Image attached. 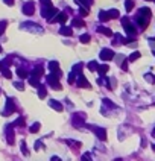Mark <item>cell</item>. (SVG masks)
Returning a JSON list of instances; mask_svg holds the SVG:
<instances>
[{
  "instance_id": "6da1fadb",
  "label": "cell",
  "mask_w": 155,
  "mask_h": 161,
  "mask_svg": "<svg viewBox=\"0 0 155 161\" xmlns=\"http://www.w3.org/2000/svg\"><path fill=\"white\" fill-rule=\"evenodd\" d=\"M85 119H87V114H84V113H75L71 115V125H75L76 128L85 126Z\"/></svg>"
},
{
  "instance_id": "7a4b0ae2",
  "label": "cell",
  "mask_w": 155,
  "mask_h": 161,
  "mask_svg": "<svg viewBox=\"0 0 155 161\" xmlns=\"http://www.w3.org/2000/svg\"><path fill=\"white\" fill-rule=\"evenodd\" d=\"M85 126H87L91 132H93L99 140H102V141H105V140H106V131H105L104 128H100V126H94V125H85Z\"/></svg>"
},
{
  "instance_id": "3957f363",
  "label": "cell",
  "mask_w": 155,
  "mask_h": 161,
  "mask_svg": "<svg viewBox=\"0 0 155 161\" xmlns=\"http://www.w3.org/2000/svg\"><path fill=\"white\" fill-rule=\"evenodd\" d=\"M15 111H17V106H15V103L12 100V97H8V99H6V105H5V108L2 111V115H3V117H8V115H11Z\"/></svg>"
},
{
  "instance_id": "277c9868",
  "label": "cell",
  "mask_w": 155,
  "mask_h": 161,
  "mask_svg": "<svg viewBox=\"0 0 155 161\" xmlns=\"http://www.w3.org/2000/svg\"><path fill=\"white\" fill-rule=\"evenodd\" d=\"M47 84H49V87H52L53 90H61V82H59V76L58 75H55V73H49L47 75Z\"/></svg>"
},
{
  "instance_id": "5b68a950",
  "label": "cell",
  "mask_w": 155,
  "mask_h": 161,
  "mask_svg": "<svg viewBox=\"0 0 155 161\" xmlns=\"http://www.w3.org/2000/svg\"><path fill=\"white\" fill-rule=\"evenodd\" d=\"M122 26H123L125 32L128 33V37H135L137 29L134 28V24H132V23H129V20H128V17H123V19H122Z\"/></svg>"
},
{
  "instance_id": "8992f818",
  "label": "cell",
  "mask_w": 155,
  "mask_h": 161,
  "mask_svg": "<svg viewBox=\"0 0 155 161\" xmlns=\"http://www.w3.org/2000/svg\"><path fill=\"white\" fill-rule=\"evenodd\" d=\"M56 14H58V9H56V8H53V6H52V8H41V15L44 17L46 20H49V21H50Z\"/></svg>"
},
{
  "instance_id": "52a82bcc",
  "label": "cell",
  "mask_w": 155,
  "mask_h": 161,
  "mask_svg": "<svg viewBox=\"0 0 155 161\" xmlns=\"http://www.w3.org/2000/svg\"><path fill=\"white\" fill-rule=\"evenodd\" d=\"M114 56H116V53L111 49H102V50H100V53H99V58L102 59V61H111Z\"/></svg>"
},
{
  "instance_id": "ba28073f",
  "label": "cell",
  "mask_w": 155,
  "mask_h": 161,
  "mask_svg": "<svg viewBox=\"0 0 155 161\" xmlns=\"http://www.w3.org/2000/svg\"><path fill=\"white\" fill-rule=\"evenodd\" d=\"M21 11H23L24 15H32L35 12V3L34 2H26L21 8Z\"/></svg>"
},
{
  "instance_id": "9c48e42d",
  "label": "cell",
  "mask_w": 155,
  "mask_h": 161,
  "mask_svg": "<svg viewBox=\"0 0 155 161\" xmlns=\"http://www.w3.org/2000/svg\"><path fill=\"white\" fill-rule=\"evenodd\" d=\"M47 67H49V71H50V73H55V75H58V76L62 75L61 70H59V64H58L56 61H50L49 64H47Z\"/></svg>"
},
{
  "instance_id": "30bf717a",
  "label": "cell",
  "mask_w": 155,
  "mask_h": 161,
  "mask_svg": "<svg viewBox=\"0 0 155 161\" xmlns=\"http://www.w3.org/2000/svg\"><path fill=\"white\" fill-rule=\"evenodd\" d=\"M14 128H12V125H9V126L6 128V141H8V145H14V141H15V138H14Z\"/></svg>"
},
{
  "instance_id": "8fae6325",
  "label": "cell",
  "mask_w": 155,
  "mask_h": 161,
  "mask_svg": "<svg viewBox=\"0 0 155 161\" xmlns=\"http://www.w3.org/2000/svg\"><path fill=\"white\" fill-rule=\"evenodd\" d=\"M135 21H137V24H139L141 29H146V28H148V23H149V19H148V17H143V15L139 14V15L135 17Z\"/></svg>"
},
{
  "instance_id": "7c38bea8",
  "label": "cell",
  "mask_w": 155,
  "mask_h": 161,
  "mask_svg": "<svg viewBox=\"0 0 155 161\" xmlns=\"http://www.w3.org/2000/svg\"><path fill=\"white\" fill-rule=\"evenodd\" d=\"M76 85H78L79 88H90V82L85 79L84 75H79V76H78V79H76Z\"/></svg>"
},
{
  "instance_id": "4fadbf2b",
  "label": "cell",
  "mask_w": 155,
  "mask_h": 161,
  "mask_svg": "<svg viewBox=\"0 0 155 161\" xmlns=\"http://www.w3.org/2000/svg\"><path fill=\"white\" fill-rule=\"evenodd\" d=\"M50 21H52V23H56V21H58V23L64 24V23L67 21V14H66V12H58V14L55 15Z\"/></svg>"
},
{
  "instance_id": "5bb4252c",
  "label": "cell",
  "mask_w": 155,
  "mask_h": 161,
  "mask_svg": "<svg viewBox=\"0 0 155 161\" xmlns=\"http://www.w3.org/2000/svg\"><path fill=\"white\" fill-rule=\"evenodd\" d=\"M21 28H23V29H31V31H34V32H36V31H38V32H43V29L40 28V26L36 24V23H32V21L23 23V24H21Z\"/></svg>"
},
{
  "instance_id": "9a60e30c",
  "label": "cell",
  "mask_w": 155,
  "mask_h": 161,
  "mask_svg": "<svg viewBox=\"0 0 155 161\" xmlns=\"http://www.w3.org/2000/svg\"><path fill=\"white\" fill-rule=\"evenodd\" d=\"M59 33L64 35V37H71V35H73V29L70 28V26H64V24H61Z\"/></svg>"
},
{
  "instance_id": "2e32d148",
  "label": "cell",
  "mask_w": 155,
  "mask_h": 161,
  "mask_svg": "<svg viewBox=\"0 0 155 161\" xmlns=\"http://www.w3.org/2000/svg\"><path fill=\"white\" fill-rule=\"evenodd\" d=\"M15 73H17V76L20 78V79H27V78L31 76V73H29V71H27L26 68H23V67H18Z\"/></svg>"
},
{
  "instance_id": "e0dca14e",
  "label": "cell",
  "mask_w": 155,
  "mask_h": 161,
  "mask_svg": "<svg viewBox=\"0 0 155 161\" xmlns=\"http://www.w3.org/2000/svg\"><path fill=\"white\" fill-rule=\"evenodd\" d=\"M49 106H52L55 111H62V110H64L62 103L58 102V100H55V99H49Z\"/></svg>"
},
{
  "instance_id": "ac0fdd59",
  "label": "cell",
  "mask_w": 155,
  "mask_h": 161,
  "mask_svg": "<svg viewBox=\"0 0 155 161\" xmlns=\"http://www.w3.org/2000/svg\"><path fill=\"white\" fill-rule=\"evenodd\" d=\"M43 75H44V70H43L41 66H36V67L31 71V76H34V78H36V79H40Z\"/></svg>"
},
{
  "instance_id": "d6986e66",
  "label": "cell",
  "mask_w": 155,
  "mask_h": 161,
  "mask_svg": "<svg viewBox=\"0 0 155 161\" xmlns=\"http://www.w3.org/2000/svg\"><path fill=\"white\" fill-rule=\"evenodd\" d=\"M96 31L99 32V33H104V35H106V37H113V31L109 29V28H105V26H97L96 28Z\"/></svg>"
},
{
  "instance_id": "ffe728a7",
  "label": "cell",
  "mask_w": 155,
  "mask_h": 161,
  "mask_svg": "<svg viewBox=\"0 0 155 161\" xmlns=\"http://www.w3.org/2000/svg\"><path fill=\"white\" fill-rule=\"evenodd\" d=\"M75 2L81 6V8H85V9H90L91 3H93V0H75Z\"/></svg>"
},
{
  "instance_id": "44dd1931",
  "label": "cell",
  "mask_w": 155,
  "mask_h": 161,
  "mask_svg": "<svg viewBox=\"0 0 155 161\" xmlns=\"http://www.w3.org/2000/svg\"><path fill=\"white\" fill-rule=\"evenodd\" d=\"M108 70H109V67H108L106 64H99V67H97V73H99L100 76H105V75L108 73Z\"/></svg>"
},
{
  "instance_id": "7402d4cb",
  "label": "cell",
  "mask_w": 155,
  "mask_h": 161,
  "mask_svg": "<svg viewBox=\"0 0 155 161\" xmlns=\"http://www.w3.org/2000/svg\"><path fill=\"white\" fill-rule=\"evenodd\" d=\"M71 26H75V28H84L85 23H84L82 19H73L71 20Z\"/></svg>"
},
{
  "instance_id": "603a6c76",
  "label": "cell",
  "mask_w": 155,
  "mask_h": 161,
  "mask_svg": "<svg viewBox=\"0 0 155 161\" xmlns=\"http://www.w3.org/2000/svg\"><path fill=\"white\" fill-rule=\"evenodd\" d=\"M99 20L102 21V23L108 21V20H109V14H108V11H100V12H99Z\"/></svg>"
},
{
  "instance_id": "cb8c5ba5",
  "label": "cell",
  "mask_w": 155,
  "mask_h": 161,
  "mask_svg": "<svg viewBox=\"0 0 155 161\" xmlns=\"http://www.w3.org/2000/svg\"><path fill=\"white\" fill-rule=\"evenodd\" d=\"M82 67H84V64H82V62H78V64H75V66H73L71 71H75V73L79 76V75H82Z\"/></svg>"
},
{
  "instance_id": "d4e9b609",
  "label": "cell",
  "mask_w": 155,
  "mask_h": 161,
  "mask_svg": "<svg viewBox=\"0 0 155 161\" xmlns=\"http://www.w3.org/2000/svg\"><path fill=\"white\" fill-rule=\"evenodd\" d=\"M46 96H47V90H46V87L40 85L38 87V97H40V99H46Z\"/></svg>"
},
{
  "instance_id": "484cf974",
  "label": "cell",
  "mask_w": 155,
  "mask_h": 161,
  "mask_svg": "<svg viewBox=\"0 0 155 161\" xmlns=\"http://www.w3.org/2000/svg\"><path fill=\"white\" fill-rule=\"evenodd\" d=\"M87 67H88V70H90V71H96V70H97V67H99V62H97V61H90Z\"/></svg>"
},
{
  "instance_id": "4316f807",
  "label": "cell",
  "mask_w": 155,
  "mask_h": 161,
  "mask_svg": "<svg viewBox=\"0 0 155 161\" xmlns=\"http://www.w3.org/2000/svg\"><path fill=\"white\" fill-rule=\"evenodd\" d=\"M29 84L32 85V87H35V88H38L41 84H40V79H36V78H34V76H29Z\"/></svg>"
},
{
  "instance_id": "83f0119b",
  "label": "cell",
  "mask_w": 155,
  "mask_h": 161,
  "mask_svg": "<svg viewBox=\"0 0 155 161\" xmlns=\"http://www.w3.org/2000/svg\"><path fill=\"white\" fill-rule=\"evenodd\" d=\"M40 129H41V123H40V122H36V123H34L32 126L29 128V131H31L32 134H36V132H38Z\"/></svg>"
},
{
  "instance_id": "f1b7e54d",
  "label": "cell",
  "mask_w": 155,
  "mask_h": 161,
  "mask_svg": "<svg viewBox=\"0 0 155 161\" xmlns=\"http://www.w3.org/2000/svg\"><path fill=\"white\" fill-rule=\"evenodd\" d=\"M139 14L143 15V17H148V19H151V9H149V8H141V9L139 11Z\"/></svg>"
},
{
  "instance_id": "f546056e",
  "label": "cell",
  "mask_w": 155,
  "mask_h": 161,
  "mask_svg": "<svg viewBox=\"0 0 155 161\" xmlns=\"http://www.w3.org/2000/svg\"><path fill=\"white\" fill-rule=\"evenodd\" d=\"M79 41H81L82 44H88V43H90V35H88V33H82L81 37H79Z\"/></svg>"
},
{
  "instance_id": "4dcf8cb0",
  "label": "cell",
  "mask_w": 155,
  "mask_h": 161,
  "mask_svg": "<svg viewBox=\"0 0 155 161\" xmlns=\"http://www.w3.org/2000/svg\"><path fill=\"white\" fill-rule=\"evenodd\" d=\"M76 79H78V75L75 73V71H70V75H69V84H75L76 82Z\"/></svg>"
},
{
  "instance_id": "1f68e13d",
  "label": "cell",
  "mask_w": 155,
  "mask_h": 161,
  "mask_svg": "<svg viewBox=\"0 0 155 161\" xmlns=\"http://www.w3.org/2000/svg\"><path fill=\"white\" fill-rule=\"evenodd\" d=\"M14 126H20V128L24 126V117H18V119L12 123V128H14Z\"/></svg>"
},
{
  "instance_id": "d6a6232c",
  "label": "cell",
  "mask_w": 155,
  "mask_h": 161,
  "mask_svg": "<svg viewBox=\"0 0 155 161\" xmlns=\"http://www.w3.org/2000/svg\"><path fill=\"white\" fill-rule=\"evenodd\" d=\"M140 58V52H132L131 55H129V58H128V61L129 62H134L135 59H139Z\"/></svg>"
},
{
  "instance_id": "836d02e7",
  "label": "cell",
  "mask_w": 155,
  "mask_h": 161,
  "mask_svg": "<svg viewBox=\"0 0 155 161\" xmlns=\"http://www.w3.org/2000/svg\"><path fill=\"white\" fill-rule=\"evenodd\" d=\"M113 37H114V40H113V44H114V46H117V44H122V35L114 33Z\"/></svg>"
},
{
  "instance_id": "e575fe53",
  "label": "cell",
  "mask_w": 155,
  "mask_h": 161,
  "mask_svg": "<svg viewBox=\"0 0 155 161\" xmlns=\"http://www.w3.org/2000/svg\"><path fill=\"white\" fill-rule=\"evenodd\" d=\"M132 8H134V2L132 0H126L125 2V9L129 12V11H132Z\"/></svg>"
},
{
  "instance_id": "d590c367",
  "label": "cell",
  "mask_w": 155,
  "mask_h": 161,
  "mask_svg": "<svg viewBox=\"0 0 155 161\" xmlns=\"http://www.w3.org/2000/svg\"><path fill=\"white\" fill-rule=\"evenodd\" d=\"M14 87L17 88L18 91H23V90H24V82H21V80H17V82H14Z\"/></svg>"
},
{
  "instance_id": "8d00e7d4",
  "label": "cell",
  "mask_w": 155,
  "mask_h": 161,
  "mask_svg": "<svg viewBox=\"0 0 155 161\" xmlns=\"http://www.w3.org/2000/svg\"><path fill=\"white\" fill-rule=\"evenodd\" d=\"M6 26H8V21H6V20H2V21H0V35H3V33H5Z\"/></svg>"
},
{
  "instance_id": "74e56055",
  "label": "cell",
  "mask_w": 155,
  "mask_h": 161,
  "mask_svg": "<svg viewBox=\"0 0 155 161\" xmlns=\"http://www.w3.org/2000/svg\"><path fill=\"white\" fill-rule=\"evenodd\" d=\"M0 71L3 73V76H5L6 79H11V78H12V73H11V70H9V68H3V70H0Z\"/></svg>"
},
{
  "instance_id": "f35d334b",
  "label": "cell",
  "mask_w": 155,
  "mask_h": 161,
  "mask_svg": "<svg viewBox=\"0 0 155 161\" xmlns=\"http://www.w3.org/2000/svg\"><path fill=\"white\" fill-rule=\"evenodd\" d=\"M66 143H67V145H70V146H76V147H81L82 146L81 141H76V140H66Z\"/></svg>"
},
{
  "instance_id": "ab89813d",
  "label": "cell",
  "mask_w": 155,
  "mask_h": 161,
  "mask_svg": "<svg viewBox=\"0 0 155 161\" xmlns=\"http://www.w3.org/2000/svg\"><path fill=\"white\" fill-rule=\"evenodd\" d=\"M144 79L148 80V82H151V84L155 82V76H154L152 73H146V75H144Z\"/></svg>"
},
{
  "instance_id": "60d3db41",
  "label": "cell",
  "mask_w": 155,
  "mask_h": 161,
  "mask_svg": "<svg viewBox=\"0 0 155 161\" xmlns=\"http://www.w3.org/2000/svg\"><path fill=\"white\" fill-rule=\"evenodd\" d=\"M108 14H109V19H117L119 17V11L117 9H109Z\"/></svg>"
},
{
  "instance_id": "b9f144b4",
  "label": "cell",
  "mask_w": 155,
  "mask_h": 161,
  "mask_svg": "<svg viewBox=\"0 0 155 161\" xmlns=\"http://www.w3.org/2000/svg\"><path fill=\"white\" fill-rule=\"evenodd\" d=\"M41 2V5H43V8H52L53 5H52V0H40Z\"/></svg>"
},
{
  "instance_id": "7bdbcfd3",
  "label": "cell",
  "mask_w": 155,
  "mask_h": 161,
  "mask_svg": "<svg viewBox=\"0 0 155 161\" xmlns=\"http://www.w3.org/2000/svg\"><path fill=\"white\" fill-rule=\"evenodd\" d=\"M21 154H24V155L29 154V150H27V146H26V141H21Z\"/></svg>"
},
{
  "instance_id": "ee69618b",
  "label": "cell",
  "mask_w": 155,
  "mask_h": 161,
  "mask_svg": "<svg viewBox=\"0 0 155 161\" xmlns=\"http://www.w3.org/2000/svg\"><path fill=\"white\" fill-rule=\"evenodd\" d=\"M88 12H90V9H85V8H81V9H79V15L81 17H87Z\"/></svg>"
},
{
  "instance_id": "f6af8a7d",
  "label": "cell",
  "mask_w": 155,
  "mask_h": 161,
  "mask_svg": "<svg viewBox=\"0 0 155 161\" xmlns=\"http://www.w3.org/2000/svg\"><path fill=\"white\" fill-rule=\"evenodd\" d=\"M128 62H129V61H128V59H123L122 62H120V67H122V70H128Z\"/></svg>"
},
{
  "instance_id": "bcb514c9",
  "label": "cell",
  "mask_w": 155,
  "mask_h": 161,
  "mask_svg": "<svg viewBox=\"0 0 155 161\" xmlns=\"http://www.w3.org/2000/svg\"><path fill=\"white\" fill-rule=\"evenodd\" d=\"M82 161H93V160H91L90 154H84V155H82Z\"/></svg>"
},
{
  "instance_id": "7dc6e473",
  "label": "cell",
  "mask_w": 155,
  "mask_h": 161,
  "mask_svg": "<svg viewBox=\"0 0 155 161\" xmlns=\"http://www.w3.org/2000/svg\"><path fill=\"white\" fill-rule=\"evenodd\" d=\"M43 147V143L41 141H35V150H40Z\"/></svg>"
},
{
  "instance_id": "c3c4849f",
  "label": "cell",
  "mask_w": 155,
  "mask_h": 161,
  "mask_svg": "<svg viewBox=\"0 0 155 161\" xmlns=\"http://www.w3.org/2000/svg\"><path fill=\"white\" fill-rule=\"evenodd\" d=\"M5 5H8V6H12V5H14V0H5Z\"/></svg>"
},
{
  "instance_id": "681fc988",
  "label": "cell",
  "mask_w": 155,
  "mask_h": 161,
  "mask_svg": "<svg viewBox=\"0 0 155 161\" xmlns=\"http://www.w3.org/2000/svg\"><path fill=\"white\" fill-rule=\"evenodd\" d=\"M50 161H61V158H59V157H52Z\"/></svg>"
},
{
  "instance_id": "f907efd6",
  "label": "cell",
  "mask_w": 155,
  "mask_h": 161,
  "mask_svg": "<svg viewBox=\"0 0 155 161\" xmlns=\"http://www.w3.org/2000/svg\"><path fill=\"white\" fill-rule=\"evenodd\" d=\"M152 137H155V128L152 129Z\"/></svg>"
},
{
  "instance_id": "816d5d0a",
  "label": "cell",
  "mask_w": 155,
  "mask_h": 161,
  "mask_svg": "<svg viewBox=\"0 0 155 161\" xmlns=\"http://www.w3.org/2000/svg\"><path fill=\"white\" fill-rule=\"evenodd\" d=\"M2 50H3V49H2V44H0V52H2Z\"/></svg>"
},
{
  "instance_id": "f5cc1de1",
  "label": "cell",
  "mask_w": 155,
  "mask_h": 161,
  "mask_svg": "<svg viewBox=\"0 0 155 161\" xmlns=\"http://www.w3.org/2000/svg\"><path fill=\"white\" fill-rule=\"evenodd\" d=\"M152 149H154V152H155V145H154V146H152Z\"/></svg>"
},
{
  "instance_id": "db71d44e",
  "label": "cell",
  "mask_w": 155,
  "mask_h": 161,
  "mask_svg": "<svg viewBox=\"0 0 155 161\" xmlns=\"http://www.w3.org/2000/svg\"><path fill=\"white\" fill-rule=\"evenodd\" d=\"M154 55H155V52H154Z\"/></svg>"
}]
</instances>
